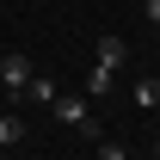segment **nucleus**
I'll use <instances>...</instances> for the list:
<instances>
[{"mask_svg":"<svg viewBox=\"0 0 160 160\" xmlns=\"http://www.w3.org/2000/svg\"><path fill=\"white\" fill-rule=\"evenodd\" d=\"M56 117H62V123H74L80 136H92V142H99V117H92V99H68V92H62V99H56Z\"/></svg>","mask_w":160,"mask_h":160,"instance_id":"nucleus-1","label":"nucleus"},{"mask_svg":"<svg viewBox=\"0 0 160 160\" xmlns=\"http://www.w3.org/2000/svg\"><path fill=\"white\" fill-rule=\"evenodd\" d=\"M31 62L19 56V49H6V56H0V86H6V92H12V99H19V92H31Z\"/></svg>","mask_w":160,"mask_h":160,"instance_id":"nucleus-2","label":"nucleus"},{"mask_svg":"<svg viewBox=\"0 0 160 160\" xmlns=\"http://www.w3.org/2000/svg\"><path fill=\"white\" fill-rule=\"evenodd\" d=\"M123 56H129V49H123V37H111V31H105V37H99V62H105V68H123Z\"/></svg>","mask_w":160,"mask_h":160,"instance_id":"nucleus-3","label":"nucleus"},{"mask_svg":"<svg viewBox=\"0 0 160 160\" xmlns=\"http://www.w3.org/2000/svg\"><path fill=\"white\" fill-rule=\"evenodd\" d=\"M111 80H117V68H105V62H92V74H86V92L99 99V92H111Z\"/></svg>","mask_w":160,"mask_h":160,"instance_id":"nucleus-4","label":"nucleus"},{"mask_svg":"<svg viewBox=\"0 0 160 160\" xmlns=\"http://www.w3.org/2000/svg\"><path fill=\"white\" fill-rule=\"evenodd\" d=\"M19 136H25V117H12V111H0V148H12Z\"/></svg>","mask_w":160,"mask_h":160,"instance_id":"nucleus-5","label":"nucleus"},{"mask_svg":"<svg viewBox=\"0 0 160 160\" xmlns=\"http://www.w3.org/2000/svg\"><path fill=\"white\" fill-rule=\"evenodd\" d=\"M136 105L154 111V105H160V80H136Z\"/></svg>","mask_w":160,"mask_h":160,"instance_id":"nucleus-6","label":"nucleus"},{"mask_svg":"<svg viewBox=\"0 0 160 160\" xmlns=\"http://www.w3.org/2000/svg\"><path fill=\"white\" fill-rule=\"evenodd\" d=\"M99 160H129V148H117V142H99Z\"/></svg>","mask_w":160,"mask_h":160,"instance_id":"nucleus-7","label":"nucleus"},{"mask_svg":"<svg viewBox=\"0 0 160 160\" xmlns=\"http://www.w3.org/2000/svg\"><path fill=\"white\" fill-rule=\"evenodd\" d=\"M142 12H148V25H160V0H142Z\"/></svg>","mask_w":160,"mask_h":160,"instance_id":"nucleus-8","label":"nucleus"},{"mask_svg":"<svg viewBox=\"0 0 160 160\" xmlns=\"http://www.w3.org/2000/svg\"><path fill=\"white\" fill-rule=\"evenodd\" d=\"M154 49H160V25H154Z\"/></svg>","mask_w":160,"mask_h":160,"instance_id":"nucleus-9","label":"nucleus"},{"mask_svg":"<svg viewBox=\"0 0 160 160\" xmlns=\"http://www.w3.org/2000/svg\"><path fill=\"white\" fill-rule=\"evenodd\" d=\"M0 160H6V148H0Z\"/></svg>","mask_w":160,"mask_h":160,"instance_id":"nucleus-10","label":"nucleus"},{"mask_svg":"<svg viewBox=\"0 0 160 160\" xmlns=\"http://www.w3.org/2000/svg\"><path fill=\"white\" fill-rule=\"evenodd\" d=\"M154 160H160V148H154Z\"/></svg>","mask_w":160,"mask_h":160,"instance_id":"nucleus-11","label":"nucleus"}]
</instances>
